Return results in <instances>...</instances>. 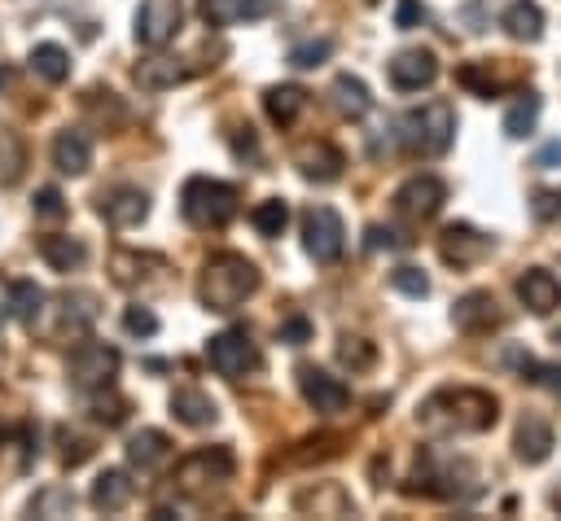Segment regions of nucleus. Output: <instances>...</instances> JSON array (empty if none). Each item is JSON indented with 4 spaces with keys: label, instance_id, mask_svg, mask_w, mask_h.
Segmentation results:
<instances>
[{
    "label": "nucleus",
    "instance_id": "72a5a7b5",
    "mask_svg": "<svg viewBox=\"0 0 561 521\" xmlns=\"http://www.w3.org/2000/svg\"><path fill=\"white\" fill-rule=\"evenodd\" d=\"M250 223H254L263 236H280L285 223H289V206H285L280 197H267V201H259V206L250 210Z\"/></svg>",
    "mask_w": 561,
    "mask_h": 521
},
{
    "label": "nucleus",
    "instance_id": "6ab92c4d",
    "mask_svg": "<svg viewBox=\"0 0 561 521\" xmlns=\"http://www.w3.org/2000/svg\"><path fill=\"white\" fill-rule=\"evenodd\" d=\"M197 13L206 26H241L272 13V0H197Z\"/></svg>",
    "mask_w": 561,
    "mask_h": 521
},
{
    "label": "nucleus",
    "instance_id": "09e8293b",
    "mask_svg": "<svg viewBox=\"0 0 561 521\" xmlns=\"http://www.w3.org/2000/svg\"><path fill=\"white\" fill-rule=\"evenodd\" d=\"M35 215H44V219H61L66 215V197L57 193V188H35Z\"/></svg>",
    "mask_w": 561,
    "mask_h": 521
},
{
    "label": "nucleus",
    "instance_id": "1a4fd4ad",
    "mask_svg": "<svg viewBox=\"0 0 561 521\" xmlns=\"http://www.w3.org/2000/svg\"><path fill=\"white\" fill-rule=\"evenodd\" d=\"M118 363H123V359H118L114 346H105V341H83V346L70 355L66 372H70V385H75L79 394H96V390L114 385Z\"/></svg>",
    "mask_w": 561,
    "mask_h": 521
},
{
    "label": "nucleus",
    "instance_id": "393cba45",
    "mask_svg": "<svg viewBox=\"0 0 561 521\" xmlns=\"http://www.w3.org/2000/svg\"><path fill=\"white\" fill-rule=\"evenodd\" d=\"M131 495H136V486H131V477L123 473V468H105V473H96V482H92V508L96 512H123L127 503H131Z\"/></svg>",
    "mask_w": 561,
    "mask_h": 521
},
{
    "label": "nucleus",
    "instance_id": "58836bf2",
    "mask_svg": "<svg viewBox=\"0 0 561 521\" xmlns=\"http://www.w3.org/2000/svg\"><path fill=\"white\" fill-rule=\"evenodd\" d=\"M373 359H377L373 341H364V337H342V341H337V363H342V368L364 372V368H373Z\"/></svg>",
    "mask_w": 561,
    "mask_h": 521
},
{
    "label": "nucleus",
    "instance_id": "c9c22d12",
    "mask_svg": "<svg viewBox=\"0 0 561 521\" xmlns=\"http://www.w3.org/2000/svg\"><path fill=\"white\" fill-rule=\"evenodd\" d=\"M508 359H513V363H517V372H522V377H526V381H535V385H543V390H552V394H557V398H561V363H535V359H530V355H526V359H522V355H517V350H513V355H508Z\"/></svg>",
    "mask_w": 561,
    "mask_h": 521
},
{
    "label": "nucleus",
    "instance_id": "5fc2aeb1",
    "mask_svg": "<svg viewBox=\"0 0 561 521\" xmlns=\"http://www.w3.org/2000/svg\"><path fill=\"white\" fill-rule=\"evenodd\" d=\"M4 83H9V70H4V66H0V88H4Z\"/></svg>",
    "mask_w": 561,
    "mask_h": 521
},
{
    "label": "nucleus",
    "instance_id": "f3484780",
    "mask_svg": "<svg viewBox=\"0 0 561 521\" xmlns=\"http://www.w3.org/2000/svg\"><path fill=\"white\" fill-rule=\"evenodd\" d=\"M451 324H456L460 333H491V328H500L495 298H491L486 289H473V293L456 298V306H451Z\"/></svg>",
    "mask_w": 561,
    "mask_h": 521
},
{
    "label": "nucleus",
    "instance_id": "c756f323",
    "mask_svg": "<svg viewBox=\"0 0 561 521\" xmlns=\"http://www.w3.org/2000/svg\"><path fill=\"white\" fill-rule=\"evenodd\" d=\"M184 79H188V70L175 66V57H149V61L136 66V83H140L145 92H162V88H175V83H184Z\"/></svg>",
    "mask_w": 561,
    "mask_h": 521
},
{
    "label": "nucleus",
    "instance_id": "dca6fc26",
    "mask_svg": "<svg viewBox=\"0 0 561 521\" xmlns=\"http://www.w3.org/2000/svg\"><path fill=\"white\" fill-rule=\"evenodd\" d=\"M294 162H298V175L311 180V184H333V180H342V166H346L342 153L329 140H307L294 153Z\"/></svg>",
    "mask_w": 561,
    "mask_h": 521
},
{
    "label": "nucleus",
    "instance_id": "4be33fe9",
    "mask_svg": "<svg viewBox=\"0 0 561 521\" xmlns=\"http://www.w3.org/2000/svg\"><path fill=\"white\" fill-rule=\"evenodd\" d=\"M96 315H101V306H96V293H88V289H70L57 298V320H61V333H70V337L88 333L96 324Z\"/></svg>",
    "mask_w": 561,
    "mask_h": 521
},
{
    "label": "nucleus",
    "instance_id": "aec40b11",
    "mask_svg": "<svg viewBox=\"0 0 561 521\" xmlns=\"http://www.w3.org/2000/svg\"><path fill=\"white\" fill-rule=\"evenodd\" d=\"M53 166L61 175H83L92 166V136L79 131V127L57 131V140H53Z\"/></svg>",
    "mask_w": 561,
    "mask_h": 521
},
{
    "label": "nucleus",
    "instance_id": "473e14b6",
    "mask_svg": "<svg viewBox=\"0 0 561 521\" xmlns=\"http://www.w3.org/2000/svg\"><path fill=\"white\" fill-rule=\"evenodd\" d=\"M539 96L535 92H522L517 101H513V109L504 114V136H513V140H522V136H530L535 131V118H539Z\"/></svg>",
    "mask_w": 561,
    "mask_h": 521
},
{
    "label": "nucleus",
    "instance_id": "c03bdc74",
    "mask_svg": "<svg viewBox=\"0 0 561 521\" xmlns=\"http://www.w3.org/2000/svg\"><path fill=\"white\" fill-rule=\"evenodd\" d=\"M123 328H127L131 337H153V333H158V315H153L149 306H127V311H123Z\"/></svg>",
    "mask_w": 561,
    "mask_h": 521
},
{
    "label": "nucleus",
    "instance_id": "6e6552de",
    "mask_svg": "<svg viewBox=\"0 0 561 521\" xmlns=\"http://www.w3.org/2000/svg\"><path fill=\"white\" fill-rule=\"evenodd\" d=\"M342 245H346V228H342V215L333 206H307L302 210V250L329 267L342 258Z\"/></svg>",
    "mask_w": 561,
    "mask_h": 521
},
{
    "label": "nucleus",
    "instance_id": "3c124183",
    "mask_svg": "<svg viewBox=\"0 0 561 521\" xmlns=\"http://www.w3.org/2000/svg\"><path fill=\"white\" fill-rule=\"evenodd\" d=\"M421 22H425V4H421V0H399L394 26H399V31H412V26H421Z\"/></svg>",
    "mask_w": 561,
    "mask_h": 521
},
{
    "label": "nucleus",
    "instance_id": "7ed1b4c3",
    "mask_svg": "<svg viewBox=\"0 0 561 521\" xmlns=\"http://www.w3.org/2000/svg\"><path fill=\"white\" fill-rule=\"evenodd\" d=\"M399 140L412 158H438L456 140V109L447 101H425L399 118Z\"/></svg>",
    "mask_w": 561,
    "mask_h": 521
},
{
    "label": "nucleus",
    "instance_id": "f8f14e48",
    "mask_svg": "<svg viewBox=\"0 0 561 521\" xmlns=\"http://www.w3.org/2000/svg\"><path fill=\"white\" fill-rule=\"evenodd\" d=\"M298 390H302L307 407H316L320 416H337L351 403V390L337 377H329L324 368H316V363H298Z\"/></svg>",
    "mask_w": 561,
    "mask_h": 521
},
{
    "label": "nucleus",
    "instance_id": "bb28decb",
    "mask_svg": "<svg viewBox=\"0 0 561 521\" xmlns=\"http://www.w3.org/2000/svg\"><path fill=\"white\" fill-rule=\"evenodd\" d=\"M500 26H504L513 39H522V44H535V39L543 35V9H539L535 0H513V4L504 9Z\"/></svg>",
    "mask_w": 561,
    "mask_h": 521
},
{
    "label": "nucleus",
    "instance_id": "423d86ee",
    "mask_svg": "<svg viewBox=\"0 0 561 521\" xmlns=\"http://www.w3.org/2000/svg\"><path fill=\"white\" fill-rule=\"evenodd\" d=\"M206 363H210L219 377L241 381L245 372H259V368H263V355H259V346L250 341L245 328H224V333H215V337L206 341Z\"/></svg>",
    "mask_w": 561,
    "mask_h": 521
},
{
    "label": "nucleus",
    "instance_id": "4468645a",
    "mask_svg": "<svg viewBox=\"0 0 561 521\" xmlns=\"http://www.w3.org/2000/svg\"><path fill=\"white\" fill-rule=\"evenodd\" d=\"M96 215H101L110 228H136V223H145V215H149V193L136 188V184H118V188L101 193Z\"/></svg>",
    "mask_w": 561,
    "mask_h": 521
},
{
    "label": "nucleus",
    "instance_id": "cd10ccee",
    "mask_svg": "<svg viewBox=\"0 0 561 521\" xmlns=\"http://www.w3.org/2000/svg\"><path fill=\"white\" fill-rule=\"evenodd\" d=\"M263 109H267V118H272L276 127H289V123L307 109V92H302L298 83H276V88L263 92Z\"/></svg>",
    "mask_w": 561,
    "mask_h": 521
},
{
    "label": "nucleus",
    "instance_id": "6e6d98bb",
    "mask_svg": "<svg viewBox=\"0 0 561 521\" xmlns=\"http://www.w3.org/2000/svg\"><path fill=\"white\" fill-rule=\"evenodd\" d=\"M557 341H561V333H557Z\"/></svg>",
    "mask_w": 561,
    "mask_h": 521
},
{
    "label": "nucleus",
    "instance_id": "20e7f679",
    "mask_svg": "<svg viewBox=\"0 0 561 521\" xmlns=\"http://www.w3.org/2000/svg\"><path fill=\"white\" fill-rule=\"evenodd\" d=\"M412 482L416 486H408V495H430V499H473V495H482L478 468L469 460L438 455V451H425Z\"/></svg>",
    "mask_w": 561,
    "mask_h": 521
},
{
    "label": "nucleus",
    "instance_id": "0eeeda50",
    "mask_svg": "<svg viewBox=\"0 0 561 521\" xmlns=\"http://www.w3.org/2000/svg\"><path fill=\"white\" fill-rule=\"evenodd\" d=\"M232 468H237V455H232L228 447H197V451H188V455L180 460L175 486H180L184 495H197V490L224 486V482L232 477Z\"/></svg>",
    "mask_w": 561,
    "mask_h": 521
},
{
    "label": "nucleus",
    "instance_id": "37998d69",
    "mask_svg": "<svg viewBox=\"0 0 561 521\" xmlns=\"http://www.w3.org/2000/svg\"><path fill=\"white\" fill-rule=\"evenodd\" d=\"M18 171H22V144L13 136H0V188L13 184Z\"/></svg>",
    "mask_w": 561,
    "mask_h": 521
},
{
    "label": "nucleus",
    "instance_id": "a211bd4d",
    "mask_svg": "<svg viewBox=\"0 0 561 521\" xmlns=\"http://www.w3.org/2000/svg\"><path fill=\"white\" fill-rule=\"evenodd\" d=\"M517 298H522L526 311L548 315V311L561 306V280L552 271H543V267H530V271L517 276Z\"/></svg>",
    "mask_w": 561,
    "mask_h": 521
},
{
    "label": "nucleus",
    "instance_id": "f257e3e1",
    "mask_svg": "<svg viewBox=\"0 0 561 521\" xmlns=\"http://www.w3.org/2000/svg\"><path fill=\"white\" fill-rule=\"evenodd\" d=\"M500 403L486 394V390H473V385H443L434 390L421 407H416V420L425 433H482L495 425V412Z\"/></svg>",
    "mask_w": 561,
    "mask_h": 521
},
{
    "label": "nucleus",
    "instance_id": "f704fd0d",
    "mask_svg": "<svg viewBox=\"0 0 561 521\" xmlns=\"http://www.w3.org/2000/svg\"><path fill=\"white\" fill-rule=\"evenodd\" d=\"M31 512H35V517H70V512H75L70 486H44V490L31 499Z\"/></svg>",
    "mask_w": 561,
    "mask_h": 521
},
{
    "label": "nucleus",
    "instance_id": "5701e85b",
    "mask_svg": "<svg viewBox=\"0 0 561 521\" xmlns=\"http://www.w3.org/2000/svg\"><path fill=\"white\" fill-rule=\"evenodd\" d=\"M171 416L180 420V425H188V429H206V425H215V398L206 394V390H197V385H180L175 394H171Z\"/></svg>",
    "mask_w": 561,
    "mask_h": 521
},
{
    "label": "nucleus",
    "instance_id": "c85d7f7f",
    "mask_svg": "<svg viewBox=\"0 0 561 521\" xmlns=\"http://www.w3.org/2000/svg\"><path fill=\"white\" fill-rule=\"evenodd\" d=\"M329 92H333V105H337L342 118H364V114L373 109V92H368V83L355 79V74H337Z\"/></svg>",
    "mask_w": 561,
    "mask_h": 521
},
{
    "label": "nucleus",
    "instance_id": "e433bc0d",
    "mask_svg": "<svg viewBox=\"0 0 561 521\" xmlns=\"http://www.w3.org/2000/svg\"><path fill=\"white\" fill-rule=\"evenodd\" d=\"M88 412H92L101 425H123V420H127V398L110 394V385H105V390L88 394Z\"/></svg>",
    "mask_w": 561,
    "mask_h": 521
},
{
    "label": "nucleus",
    "instance_id": "a19ab883",
    "mask_svg": "<svg viewBox=\"0 0 561 521\" xmlns=\"http://www.w3.org/2000/svg\"><path fill=\"white\" fill-rule=\"evenodd\" d=\"M298 508H316V512L342 517V512H351V499H346L337 486H324L320 495H316V490H311V495H298Z\"/></svg>",
    "mask_w": 561,
    "mask_h": 521
},
{
    "label": "nucleus",
    "instance_id": "4c0bfd02",
    "mask_svg": "<svg viewBox=\"0 0 561 521\" xmlns=\"http://www.w3.org/2000/svg\"><path fill=\"white\" fill-rule=\"evenodd\" d=\"M329 53H333V39H302V44L289 48V66L294 70H316V66L329 61Z\"/></svg>",
    "mask_w": 561,
    "mask_h": 521
},
{
    "label": "nucleus",
    "instance_id": "ea45409f",
    "mask_svg": "<svg viewBox=\"0 0 561 521\" xmlns=\"http://www.w3.org/2000/svg\"><path fill=\"white\" fill-rule=\"evenodd\" d=\"M158 258H149V254H131V250H118L114 258H110V271H114V280L118 285H136L145 271L140 267H153Z\"/></svg>",
    "mask_w": 561,
    "mask_h": 521
},
{
    "label": "nucleus",
    "instance_id": "9b49d317",
    "mask_svg": "<svg viewBox=\"0 0 561 521\" xmlns=\"http://www.w3.org/2000/svg\"><path fill=\"white\" fill-rule=\"evenodd\" d=\"M443 201H447V184L438 175H412L394 193V210L408 219H434L443 210Z\"/></svg>",
    "mask_w": 561,
    "mask_h": 521
},
{
    "label": "nucleus",
    "instance_id": "a878e982",
    "mask_svg": "<svg viewBox=\"0 0 561 521\" xmlns=\"http://www.w3.org/2000/svg\"><path fill=\"white\" fill-rule=\"evenodd\" d=\"M167 455H171V438L162 429H140V433L127 438V460L140 473H153L158 464H167Z\"/></svg>",
    "mask_w": 561,
    "mask_h": 521
},
{
    "label": "nucleus",
    "instance_id": "ddd939ff",
    "mask_svg": "<svg viewBox=\"0 0 561 521\" xmlns=\"http://www.w3.org/2000/svg\"><path fill=\"white\" fill-rule=\"evenodd\" d=\"M386 74H390L394 92H421V88H430L438 79V61H434L430 48H403V53L390 57Z\"/></svg>",
    "mask_w": 561,
    "mask_h": 521
},
{
    "label": "nucleus",
    "instance_id": "412c9836",
    "mask_svg": "<svg viewBox=\"0 0 561 521\" xmlns=\"http://www.w3.org/2000/svg\"><path fill=\"white\" fill-rule=\"evenodd\" d=\"M513 451L522 464H543L552 455V425L543 416H522L513 433Z\"/></svg>",
    "mask_w": 561,
    "mask_h": 521
},
{
    "label": "nucleus",
    "instance_id": "864d4df0",
    "mask_svg": "<svg viewBox=\"0 0 561 521\" xmlns=\"http://www.w3.org/2000/svg\"><path fill=\"white\" fill-rule=\"evenodd\" d=\"M552 508H561V482H557V490H552Z\"/></svg>",
    "mask_w": 561,
    "mask_h": 521
},
{
    "label": "nucleus",
    "instance_id": "a18cd8bd",
    "mask_svg": "<svg viewBox=\"0 0 561 521\" xmlns=\"http://www.w3.org/2000/svg\"><path fill=\"white\" fill-rule=\"evenodd\" d=\"M403 245H408V236H399L394 228L373 223V228L364 232V250H368V254H377V250H403Z\"/></svg>",
    "mask_w": 561,
    "mask_h": 521
},
{
    "label": "nucleus",
    "instance_id": "603ef678",
    "mask_svg": "<svg viewBox=\"0 0 561 521\" xmlns=\"http://www.w3.org/2000/svg\"><path fill=\"white\" fill-rule=\"evenodd\" d=\"M535 166H543V171H552V166H561V140H552V144H543V149H539V158H535Z\"/></svg>",
    "mask_w": 561,
    "mask_h": 521
},
{
    "label": "nucleus",
    "instance_id": "f03ea898",
    "mask_svg": "<svg viewBox=\"0 0 561 521\" xmlns=\"http://www.w3.org/2000/svg\"><path fill=\"white\" fill-rule=\"evenodd\" d=\"M259 289V267L237 254V250H224V254H210L202 276H197V298L206 311H237L250 293Z\"/></svg>",
    "mask_w": 561,
    "mask_h": 521
},
{
    "label": "nucleus",
    "instance_id": "b1692460",
    "mask_svg": "<svg viewBox=\"0 0 561 521\" xmlns=\"http://www.w3.org/2000/svg\"><path fill=\"white\" fill-rule=\"evenodd\" d=\"M39 258H44L53 271H79V267L88 263V245H83V236L48 232V236H39Z\"/></svg>",
    "mask_w": 561,
    "mask_h": 521
},
{
    "label": "nucleus",
    "instance_id": "8fccbe9b",
    "mask_svg": "<svg viewBox=\"0 0 561 521\" xmlns=\"http://www.w3.org/2000/svg\"><path fill=\"white\" fill-rule=\"evenodd\" d=\"M276 337H280L285 346H302V341L311 337V320H307V315H289V320H280Z\"/></svg>",
    "mask_w": 561,
    "mask_h": 521
},
{
    "label": "nucleus",
    "instance_id": "49530a36",
    "mask_svg": "<svg viewBox=\"0 0 561 521\" xmlns=\"http://www.w3.org/2000/svg\"><path fill=\"white\" fill-rule=\"evenodd\" d=\"M88 455H92V442H88V438H79V433H70V429H61V464L79 468Z\"/></svg>",
    "mask_w": 561,
    "mask_h": 521
},
{
    "label": "nucleus",
    "instance_id": "de8ad7c7",
    "mask_svg": "<svg viewBox=\"0 0 561 521\" xmlns=\"http://www.w3.org/2000/svg\"><path fill=\"white\" fill-rule=\"evenodd\" d=\"M228 140H232V153H237L241 162H259V136L250 131V123H245V127H232Z\"/></svg>",
    "mask_w": 561,
    "mask_h": 521
},
{
    "label": "nucleus",
    "instance_id": "39448f33",
    "mask_svg": "<svg viewBox=\"0 0 561 521\" xmlns=\"http://www.w3.org/2000/svg\"><path fill=\"white\" fill-rule=\"evenodd\" d=\"M237 206H241V193L210 175H193L180 188V215L193 228H224L237 215Z\"/></svg>",
    "mask_w": 561,
    "mask_h": 521
},
{
    "label": "nucleus",
    "instance_id": "9d476101",
    "mask_svg": "<svg viewBox=\"0 0 561 521\" xmlns=\"http://www.w3.org/2000/svg\"><path fill=\"white\" fill-rule=\"evenodd\" d=\"M180 18H184V4H180V0H140V9H136V18H131V22H136L131 35H136L140 48H162V44L175 39Z\"/></svg>",
    "mask_w": 561,
    "mask_h": 521
},
{
    "label": "nucleus",
    "instance_id": "79ce46f5",
    "mask_svg": "<svg viewBox=\"0 0 561 521\" xmlns=\"http://www.w3.org/2000/svg\"><path fill=\"white\" fill-rule=\"evenodd\" d=\"M390 285H394L399 293H408V298H425V293H430L425 271H416V267H394V271H390Z\"/></svg>",
    "mask_w": 561,
    "mask_h": 521
},
{
    "label": "nucleus",
    "instance_id": "7c9ffc66",
    "mask_svg": "<svg viewBox=\"0 0 561 521\" xmlns=\"http://www.w3.org/2000/svg\"><path fill=\"white\" fill-rule=\"evenodd\" d=\"M31 70L48 83H66L70 79V53L61 44H35L31 48Z\"/></svg>",
    "mask_w": 561,
    "mask_h": 521
},
{
    "label": "nucleus",
    "instance_id": "2eb2a0df",
    "mask_svg": "<svg viewBox=\"0 0 561 521\" xmlns=\"http://www.w3.org/2000/svg\"><path fill=\"white\" fill-rule=\"evenodd\" d=\"M438 254L451 267H473V263H482L491 254V236H482L469 223H447L443 236H438Z\"/></svg>",
    "mask_w": 561,
    "mask_h": 521
},
{
    "label": "nucleus",
    "instance_id": "2f4dec72",
    "mask_svg": "<svg viewBox=\"0 0 561 521\" xmlns=\"http://www.w3.org/2000/svg\"><path fill=\"white\" fill-rule=\"evenodd\" d=\"M9 311H13L26 328H35V320L44 315V289H39L35 280H13V285H9Z\"/></svg>",
    "mask_w": 561,
    "mask_h": 521
}]
</instances>
